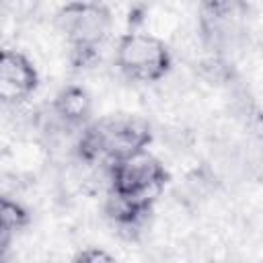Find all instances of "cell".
<instances>
[{
    "label": "cell",
    "mask_w": 263,
    "mask_h": 263,
    "mask_svg": "<svg viewBox=\"0 0 263 263\" xmlns=\"http://www.w3.org/2000/svg\"><path fill=\"white\" fill-rule=\"evenodd\" d=\"M152 142V125L148 119L129 113L105 115L82 127L76 152L84 162L113 164L127 156L148 150Z\"/></svg>",
    "instance_id": "obj_1"
},
{
    "label": "cell",
    "mask_w": 263,
    "mask_h": 263,
    "mask_svg": "<svg viewBox=\"0 0 263 263\" xmlns=\"http://www.w3.org/2000/svg\"><path fill=\"white\" fill-rule=\"evenodd\" d=\"M72 263H115L113 255L107 253L105 249H99V247H88V249H82L74 255Z\"/></svg>",
    "instance_id": "obj_9"
},
{
    "label": "cell",
    "mask_w": 263,
    "mask_h": 263,
    "mask_svg": "<svg viewBox=\"0 0 263 263\" xmlns=\"http://www.w3.org/2000/svg\"><path fill=\"white\" fill-rule=\"evenodd\" d=\"M55 23L70 47L76 70L90 68L111 33V10L101 2H68L55 12Z\"/></svg>",
    "instance_id": "obj_2"
},
{
    "label": "cell",
    "mask_w": 263,
    "mask_h": 263,
    "mask_svg": "<svg viewBox=\"0 0 263 263\" xmlns=\"http://www.w3.org/2000/svg\"><path fill=\"white\" fill-rule=\"evenodd\" d=\"M31 222V214L25 205H21L18 201L10 199V197H2L0 201V230H2V249H8V240L14 232H18L21 228L29 226Z\"/></svg>",
    "instance_id": "obj_8"
},
{
    "label": "cell",
    "mask_w": 263,
    "mask_h": 263,
    "mask_svg": "<svg viewBox=\"0 0 263 263\" xmlns=\"http://www.w3.org/2000/svg\"><path fill=\"white\" fill-rule=\"evenodd\" d=\"M53 111L64 123L86 127L90 113H92V99L86 92V88H82L78 84H68L55 95Z\"/></svg>",
    "instance_id": "obj_7"
},
{
    "label": "cell",
    "mask_w": 263,
    "mask_h": 263,
    "mask_svg": "<svg viewBox=\"0 0 263 263\" xmlns=\"http://www.w3.org/2000/svg\"><path fill=\"white\" fill-rule=\"evenodd\" d=\"M111 189L127 197H158L168 183V171L148 150L109 164Z\"/></svg>",
    "instance_id": "obj_4"
},
{
    "label": "cell",
    "mask_w": 263,
    "mask_h": 263,
    "mask_svg": "<svg viewBox=\"0 0 263 263\" xmlns=\"http://www.w3.org/2000/svg\"><path fill=\"white\" fill-rule=\"evenodd\" d=\"M115 62L127 78L138 82H156L168 74L173 55L162 39L150 33L129 31L117 41Z\"/></svg>",
    "instance_id": "obj_3"
},
{
    "label": "cell",
    "mask_w": 263,
    "mask_h": 263,
    "mask_svg": "<svg viewBox=\"0 0 263 263\" xmlns=\"http://www.w3.org/2000/svg\"><path fill=\"white\" fill-rule=\"evenodd\" d=\"M39 84L35 64L16 49H4L0 55V97L4 103L25 101Z\"/></svg>",
    "instance_id": "obj_5"
},
{
    "label": "cell",
    "mask_w": 263,
    "mask_h": 263,
    "mask_svg": "<svg viewBox=\"0 0 263 263\" xmlns=\"http://www.w3.org/2000/svg\"><path fill=\"white\" fill-rule=\"evenodd\" d=\"M154 201V197H127L109 191V197L105 201V214L121 234H127L132 238V234L146 224Z\"/></svg>",
    "instance_id": "obj_6"
}]
</instances>
